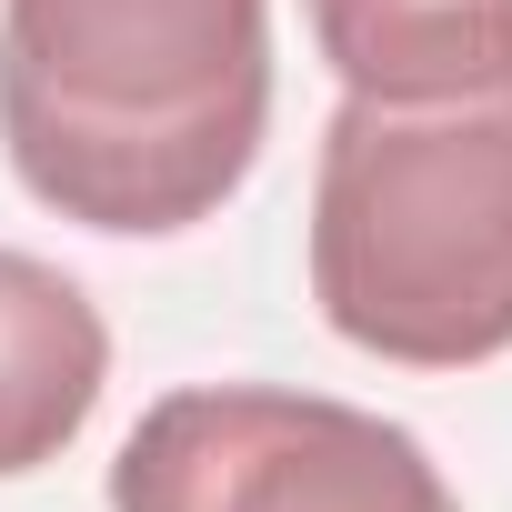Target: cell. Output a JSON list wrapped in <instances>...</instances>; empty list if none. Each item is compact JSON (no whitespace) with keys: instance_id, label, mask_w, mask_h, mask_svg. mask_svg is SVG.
I'll use <instances>...</instances> for the list:
<instances>
[{"instance_id":"1","label":"cell","mask_w":512,"mask_h":512,"mask_svg":"<svg viewBox=\"0 0 512 512\" xmlns=\"http://www.w3.org/2000/svg\"><path fill=\"white\" fill-rule=\"evenodd\" d=\"M272 121L262 0H11L0 141L31 201L91 231L211 221Z\"/></svg>"},{"instance_id":"2","label":"cell","mask_w":512,"mask_h":512,"mask_svg":"<svg viewBox=\"0 0 512 512\" xmlns=\"http://www.w3.org/2000/svg\"><path fill=\"white\" fill-rule=\"evenodd\" d=\"M312 302L402 372L512 352V81L462 101H342L312 181Z\"/></svg>"},{"instance_id":"3","label":"cell","mask_w":512,"mask_h":512,"mask_svg":"<svg viewBox=\"0 0 512 512\" xmlns=\"http://www.w3.org/2000/svg\"><path fill=\"white\" fill-rule=\"evenodd\" d=\"M111 512H462L432 452L352 402L211 382L141 412L111 462Z\"/></svg>"},{"instance_id":"4","label":"cell","mask_w":512,"mask_h":512,"mask_svg":"<svg viewBox=\"0 0 512 512\" xmlns=\"http://www.w3.org/2000/svg\"><path fill=\"white\" fill-rule=\"evenodd\" d=\"M101 382H111V332L91 292L31 251H0V482L61 462Z\"/></svg>"},{"instance_id":"5","label":"cell","mask_w":512,"mask_h":512,"mask_svg":"<svg viewBox=\"0 0 512 512\" xmlns=\"http://www.w3.org/2000/svg\"><path fill=\"white\" fill-rule=\"evenodd\" d=\"M362 101H462L512 81V0H302Z\"/></svg>"}]
</instances>
